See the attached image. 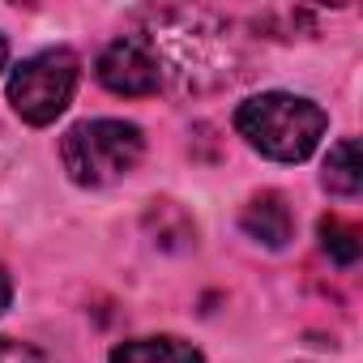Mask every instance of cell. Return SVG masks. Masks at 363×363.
<instances>
[{
  "mask_svg": "<svg viewBox=\"0 0 363 363\" xmlns=\"http://www.w3.org/2000/svg\"><path fill=\"white\" fill-rule=\"evenodd\" d=\"M107 363H206V354L175 333H154V337L120 342Z\"/></svg>",
  "mask_w": 363,
  "mask_h": 363,
  "instance_id": "6",
  "label": "cell"
},
{
  "mask_svg": "<svg viewBox=\"0 0 363 363\" xmlns=\"http://www.w3.org/2000/svg\"><path fill=\"white\" fill-rule=\"evenodd\" d=\"M77 77H82V60L69 48L35 52L9 69V103L35 128L56 124L77 94Z\"/></svg>",
  "mask_w": 363,
  "mask_h": 363,
  "instance_id": "3",
  "label": "cell"
},
{
  "mask_svg": "<svg viewBox=\"0 0 363 363\" xmlns=\"http://www.w3.org/2000/svg\"><path fill=\"white\" fill-rule=\"evenodd\" d=\"M145 154V133L133 120H82L60 137V162L73 184L107 189Z\"/></svg>",
  "mask_w": 363,
  "mask_h": 363,
  "instance_id": "2",
  "label": "cell"
},
{
  "mask_svg": "<svg viewBox=\"0 0 363 363\" xmlns=\"http://www.w3.org/2000/svg\"><path fill=\"white\" fill-rule=\"evenodd\" d=\"M240 227H244L257 244H265V248H286V240H291V231H295V218H291V210H286V201H282L278 193H261V197H252V201L244 206Z\"/></svg>",
  "mask_w": 363,
  "mask_h": 363,
  "instance_id": "5",
  "label": "cell"
},
{
  "mask_svg": "<svg viewBox=\"0 0 363 363\" xmlns=\"http://www.w3.org/2000/svg\"><path fill=\"white\" fill-rule=\"evenodd\" d=\"M320 248L337 261V265H354L363 252L359 227H350L346 218H320Z\"/></svg>",
  "mask_w": 363,
  "mask_h": 363,
  "instance_id": "8",
  "label": "cell"
},
{
  "mask_svg": "<svg viewBox=\"0 0 363 363\" xmlns=\"http://www.w3.org/2000/svg\"><path fill=\"white\" fill-rule=\"evenodd\" d=\"M329 128V116L320 103L286 90L252 94L235 107V133L274 162H303Z\"/></svg>",
  "mask_w": 363,
  "mask_h": 363,
  "instance_id": "1",
  "label": "cell"
},
{
  "mask_svg": "<svg viewBox=\"0 0 363 363\" xmlns=\"http://www.w3.org/2000/svg\"><path fill=\"white\" fill-rule=\"evenodd\" d=\"M5 60H9V43H5V35H0V69H5Z\"/></svg>",
  "mask_w": 363,
  "mask_h": 363,
  "instance_id": "11",
  "label": "cell"
},
{
  "mask_svg": "<svg viewBox=\"0 0 363 363\" xmlns=\"http://www.w3.org/2000/svg\"><path fill=\"white\" fill-rule=\"evenodd\" d=\"M0 363H48L39 346L18 342V337H0Z\"/></svg>",
  "mask_w": 363,
  "mask_h": 363,
  "instance_id": "9",
  "label": "cell"
},
{
  "mask_svg": "<svg viewBox=\"0 0 363 363\" xmlns=\"http://www.w3.org/2000/svg\"><path fill=\"white\" fill-rule=\"evenodd\" d=\"M9 303H13V282H9V269L0 265V316H5Z\"/></svg>",
  "mask_w": 363,
  "mask_h": 363,
  "instance_id": "10",
  "label": "cell"
},
{
  "mask_svg": "<svg viewBox=\"0 0 363 363\" xmlns=\"http://www.w3.org/2000/svg\"><path fill=\"white\" fill-rule=\"evenodd\" d=\"M320 184H325L333 197H354V193L363 189V162H359L354 137H342V141L329 145L325 171H320Z\"/></svg>",
  "mask_w": 363,
  "mask_h": 363,
  "instance_id": "7",
  "label": "cell"
},
{
  "mask_svg": "<svg viewBox=\"0 0 363 363\" xmlns=\"http://www.w3.org/2000/svg\"><path fill=\"white\" fill-rule=\"evenodd\" d=\"M94 77L103 82V90L111 94H124V99H141V94H154L162 86V73H158V60L150 52V43L141 35H120L111 39L99 60H94Z\"/></svg>",
  "mask_w": 363,
  "mask_h": 363,
  "instance_id": "4",
  "label": "cell"
}]
</instances>
